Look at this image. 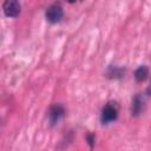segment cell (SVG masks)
I'll return each instance as SVG.
<instances>
[{"instance_id":"1","label":"cell","mask_w":151,"mask_h":151,"mask_svg":"<svg viewBox=\"0 0 151 151\" xmlns=\"http://www.w3.org/2000/svg\"><path fill=\"white\" fill-rule=\"evenodd\" d=\"M63 15H64V11L59 2H54V4L50 5L45 12V18L50 24L59 22L63 19Z\"/></svg>"},{"instance_id":"2","label":"cell","mask_w":151,"mask_h":151,"mask_svg":"<svg viewBox=\"0 0 151 151\" xmlns=\"http://www.w3.org/2000/svg\"><path fill=\"white\" fill-rule=\"evenodd\" d=\"M118 118V107L116 103H107L103 109L100 113V120L103 124H110Z\"/></svg>"},{"instance_id":"3","label":"cell","mask_w":151,"mask_h":151,"mask_svg":"<svg viewBox=\"0 0 151 151\" xmlns=\"http://www.w3.org/2000/svg\"><path fill=\"white\" fill-rule=\"evenodd\" d=\"M65 114V110L60 104H54L50 107L48 112H47V118H48V123L50 126H55L60 119L64 117Z\"/></svg>"},{"instance_id":"4","label":"cell","mask_w":151,"mask_h":151,"mask_svg":"<svg viewBox=\"0 0 151 151\" xmlns=\"http://www.w3.org/2000/svg\"><path fill=\"white\" fill-rule=\"evenodd\" d=\"M2 9L6 17L8 18H17L20 14L21 6L18 0H5L2 5Z\"/></svg>"},{"instance_id":"5","label":"cell","mask_w":151,"mask_h":151,"mask_svg":"<svg viewBox=\"0 0 151 151\" xmlns=\"http://www.w3.org/2000/svg\"><path fill=\"white\" fill-rule=\"evenodd\" d=\"M145 107V99L144 96L138 93L133 97L132 99V105H131V114L133 117H138L142 114V112L144 111Z\"/></svg>"},{"instance_id":"6","label":"cell","mask_w":151,"mask_h":151,"mask_svg":"<svg viewBox=\"0 0 151 151\" xmlns=\"http://www.w3.org/2000/svg\"><path fill=\"white\" fill-rule=\"evenodd\" d=\"M149 77V67L146 65H140L136 71H134V79L138 83L145 81Z\"/></svg>"},{"instance_id":"7","label":"cell","mask_w":151,"mask_h":151,"mask_svg":"<svg viewBox=\"0 0 151 151\" xmlns=\"http://www.w3.org/2000/svg\"><path fill=\"white\" fill-rule=\"evenodd\" d=\"M125 73V70L122 68V67H118V66H110L109 70H107V77L109 78H112V79H117V78H122Z\"/></svg>"},{"instance_id":"8","label":"cell","mask_w":151,"mask_h":151,"mask_svg":"<svg viewBox=\"0 0 151 151\" xmlns=\"http://www.w3.org/2000/svg\"><path fill=\"white\" fill-rule=\"evenodd\" d=\"M94 139H96V137H94L93 133H88V134L86 136V140H87L90 147H93V145H94Z\"/></svg>"},{"instance_id":"9","label":"cell","mask_w":151,"mask_h":151,"mask_svg":"<svg viewBox=\"0 0 151 151\" xmlns=\"http://www.w3.org/2000/svg\"><path fill=\"white\" fill-rule=\"evenodd\" d=\"M67 1H68V2H70V4H73V2H76V1H77V0H67Z\"/></svg>"}]
</instances>
